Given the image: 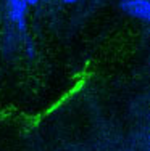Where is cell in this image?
<instances>
[{"label": "cell", "mask_w": 150, "mask_h": 151, "mask_svg": "<svg viewBox=\"0 0 150 151\" xmlns=\"http://www.w3.org/2000/svg\"><path fill=\"white\" fill-rule=\"evenodd\" d=\"M121 8L128 15L150 23V0H124L121 2Z\"/></svg>", "instance_id": "6da1fadb"}, {"label": "cell", "mask_w": 150, "mask_h": 151, "mask_svg": "<svg viewBox=\"0 0 150 151\" xmlns=\"http://www.w3.org/2000/svg\"><path fill=\"white\" fill-rule=\"evenodd\" d=\"M28 0H8V12L10 19L20 27V31H24L26 27V12H28Z\"/></svg>", "instance_id": "7a4b0ae2"}, {"label": "cell", "mask_w": 150, "mask_h": 151, "mask_svg": "<svg viewBox=\"0 0 150 151\" xmlns=\"http://www.w3.org/2000/svg\"><path fill=\"white\" fill-rule=\"evenodd\" d=\"M37 2H39V0H28V3H29V5H37Z\"/></svg>", "instance_id": "3957f363"}, {"label": "cell", "mask_w": 150, "mask_h": 151, "mask_svg": "<svg viewBox=\"0 0 150 151\" xmlns=\"http://www.w3.org/2000/svg\"><path fill=\"white\" fill-rule=\"evenodd\" d=\"M65 3H74V2H78V0H63Z\"/></svg>", "instance_id": "277c9868"}, {"label": "cell", "mask_w": 150, "mask_h": 151, "mask_svg": "<svg viewBox=\"0 0 150 151\" xmlns=\"http://www.w3.org/2000/svg\"><path fill=\"white\" fill-rule=\"evenodd\" d=\"M121 2H124V0H121Z\"/></svg>", "instance_id": "5b68a950"}]
</instances>
